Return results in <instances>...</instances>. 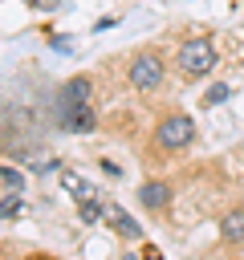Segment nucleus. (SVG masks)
I'll list each match as a JSON object with an SVG mask.
<instances>
[{
  "mask_svg": "<svg viewBox=\"0 0 244 260\" xmlns=\"http://www.w3.org/2000/svg\"><path fill=\"white\" fill-rule=\"evenodd\" d=\"M0 183H4V195H20V191H24V175L12 171V167L0 171Z\"/></svg>",
  "mask_w": 244,
  "mask_h": 260,
  "instance_id": "12",
  "label": "nucleus"
},
{
  "mask_svg": "<svg viewBox=\"0 0 244 260\" xmlns=\"http://www.w3.org/2000/svg\"><path fill=\"white\" fill-rule=\"evenodd\" d=\"M171 65L179 69V77L195 81V77H207V73L220 65V49H216V41H211L207 32H191V37H183V41H179V49H175Z\"/></svg>",
  "mask_w": 244,
  "mask_h": 260,
  "instance_id": "1",
  "label": "nucleus"
},
{
  "mask_svg": "<svg viewBox=\"0 0 244 260\" xmlns=\"http://www.w3.org/2000/svg\"><path fill=\"white\" fill-rule=\"evenodd\" d=\"M220 244H244V207L220 215Z\"/></svg>",
  "mask_w": 244,
  "mask_h": 260,
  "instance_id": "7",
  "label": "nucleus"
},
{
  "mask_svg": "<svg viewBox=\"0 0 244 260\" xmlns=\"http://www.w3.org/2000/svg\"><path fill=\"white\" fill-rule=\"evenodd\" d=\"M89 89H94V81L81 73V77H69L65 85H61V93H57V102H89Z\"/></svg>",
  "mask_w": 244,
  "mask_h": 260,
  "instance_id": "8",
  "label": "nucleus"
},
{
  "mask_svg": "<svg viewBox=\"0 0 244 260\" xmlns=\"http://www.w3.org/2000/svg\"><path fill=\"white\" fill-rule=\"evenodd\" d=\"M195 142V122H191V114H183V110H167L159 122H155V130H150V146L159 150V154H179V150H187Z\"/></svg>",
  "mask_w": 244,
  "mask_h": 260,
  "instance_id": "3",
  "label": "nucleus"
},
{
  "mask_svg": "<svg viewBox=\"0 0 244 260\" xmlns=\"http://www.w3.org/2000/svg\"><path fill=\"white\" fill-rule=\"evenodd\" d=\"M0 211H4V223H12V219H16L20 211H24V203H20V195H4V207H0Z\"/></svg>",
  "mask_w": 244,
  "mask_h": 260,
  "instance_id": "13",
  "label": "nucleus"
},
{
  "mask_svg": "<svg viewBox=\"0 0 244 260\" xmlns=\"http://www.w3.org/2000/svg\"><path fill=\"white\" fill-rule=\"evenodd\" d=\"M171 199H175V191H171V183H163V179H146V183L138 187V203H142L146 211H167Z\"/></svg>",
  "mask_w": 244,
  "mask_h": 260,
  "instance_id": "5",
  "label": "nucleus"
},
{
  "mask_svg": "<svg viewBox=\"0 0 244 260\" xmlns=\"http://www.w3.org/2000/svg\"><path fill=\"white\" fill-rule=\"evenodd\" d=\"M61 187L73 195V199H85V195H94V187L77 175V171H69V167H61Z\"/></svg>",
  "mask_w": 244,
  "mask_h": 260,
  "instance_id": "9",
  "label": "nucleus"
},
{
  "mask_svg": "<svg viewBox=\"0 0 244 260\" xmlns=\"http://www.w3.org/2000/svg\"><path fill=\"white\" fill-rule=\"evenodd\" d=\"M106 219H110V228H114L126 244H138V240H142V228H138V219H134L126 207H118V203H114V207H106Z\"/></svg>",
  "mask_w": 244,
  "mask_h": 260,
  "instance_id": "6",
  "label": "nucleus"
},
{
  "mask_svg": "<svg viewBox=\"0 0 244 260\" xmlns=\"http://www.w3.org/2000/svg\"><path fill=\"white\" fill-rule=\"evenodd\" d=\"M228 98H232V89H228L224 81H216V85H207V89H203V98H199V102L211 110V106H220V102H228Z\"/></svg>",
  "mask_w": 244,
  "mask_h": 260,
  "instance_id": "11",
  "label": "nucleus"
},
{
  "mask_svg": "<svg viewBox=\"0 0 244 260\" xmlns=\"http://www.w3.org/2000/svg\"><path fill=\"white\" fill-rule=\"evenodd\" d=\"M49 45H53L57 53H65V49H69V37H49Z\"/></svg>",
  "mask_w": 244,
  "mask_h": 260,
  "instance_id": "15",
  "label": "nucleus"
},
{
  "mask_svg": "<svg viewBox=\"0 0 244 260\" xmlns=\"http://www.w3.org/2000/svg\"><path fill=\"white\" fill-rule=\"evenodd\" d=\"M33 171H37V175H49V171H57V158H37Z\"/></svg>",
  "mask_w": 244,
  "mask_h": 260,
  "instance_id": "14",
  "label": "nucleus"
},
{
  "mask_svg": "<svg viewBox=\"0 0 244 260\" xmlns=\"http://www.w3.org/2000/svg\"><path fill=\"white\" fill-rule=\"evenodd\" d=\"M57 122H61V130H73V134H89L98 126L89 102H57Z\"/></svg>",
  "mask_w": 244,
  "mask_h": 260,
  "instance_id": "4",
  "label": "nucleus"
},
{
  "mask_svg": "<svg viewBox=\"0 0 244 260\" xmlns=\"http://www.w3.org/2000/svg\"><path fill=\"white\" fill-rule=\"evenodd\" d=\"M77 215H81L85 223H98V219L106 215V207H102V203H98L94 195H85V199H77Z\"/></svg>",
  "mask_w": 244,
  "mask_h": 260,
  "instance_id": "10",
  "label": "nucleus"
},
{
  "mask_svg": "<svg viewBox=\"0 0 244 260\" xmlns=\"http://www.w3.org/2000/svg\"><path fill=\"white\" fill-rule=\"evenodd\" d=\"M122 77H126V89L130 93H142V98L146 93H159L163 81H167V61H163L159 49H138V53L126 57Z\"/></svg>",
  "mask_w": 244,
  "mask_h": 260,
  "instance_id": "2",
  "label": "nucleus"
}]
</instances>
